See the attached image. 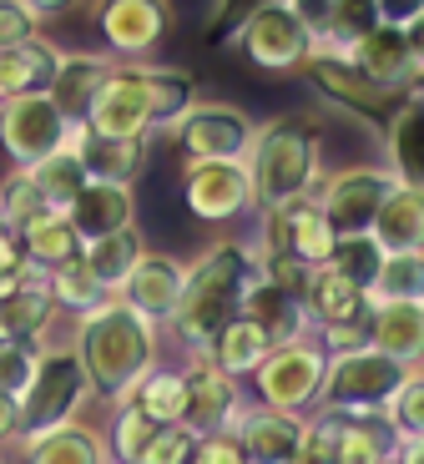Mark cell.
Masks as SVG:
<instances>
[{
    "label": "cell",
    "mask_w": 424,
    "mask_h": 464,
    "mask_svg": "<svg viewBox=\"0 0 424 464\" xmlns=\"http://www.w3.org/2000/svg\"><path fill=\"white\" fill-rule=\"evenodd\" d=\"M35 369V348L31 343H0V389L21 399V389L31 383Z\"/></svg>",
    "instance_id": "47"
},
{
    "label": "cell",
    "mask_w": 424,
    "mask_h": 464,
    "mask_svg": "<svg viewBox=\"0 0 424 464\" xmlns=\"http://www.w3.org/2000/svg\"><path fill=\"white\" fill-rule=\"evenodd\" d=\"M389 192H394L389 167H339V172L319 177L313 202H319L323 222L333 227V237H354V232H369L379 202Z\"/></svg>",
    "instance_id": "9"
},
{
    "label": "cell",
    "mask_w": 424,
    "mask_h": 464,
    "mask_svg": "<svg viewBox=\"0 0 424 464\" xmlns=\"http://www.w3.org/2000/svg\"><path fill=\"white\" fill-rule=\"evenodd\" d=\"M51 318H56V303H51L46 278L25 283L11 298H0V343H35L51 328Z\"/></svg>",
    "instance_id": "32"
},
{
    "label": "cell",
    "mask_w": 424,
    "mask_h": 464,
    "mask_svg": "<svg viewBox=\"0 0 424 464\" xmlns=\"http://www.w3.org/2000/svg\"><path fill=\"white\" fill-rule=\"evenodd\" d=\"M182 267L173 253H142L137 267H132V278L122 283V293H112V298H122L132 314H142L147 324H167L177 308V293H182Z\"/></svg>",
    "instance_id": "19"
},
{
    "label": "cell",
    "mask_w": 424,
    "mask_h": 464,
    "mask_svg": "<svg viewBox=\"0 0 424 464\" xmlns=\"http://www.w3.org/2000/svg\"><path fill=\"white\" fill-rule=\"evenodd\" d=\"M323 369H329V353H323L313 338L303 343H283L273 348L263 363H258V404L278 409V414H313L323 404Z\"/></svg>",
    "instance_id": "7"
},
{
    "label": "cell",
    "mask_w": 424,
    "mask_h": 464,
    "mask_svg": "<svg viewBox=\"0 0 424 464\" xmlns=\"http://www.w3.org/2000/svg\"><path fill=\"white\" fill-rule=\"evenodd\" d=\"M228 46H238V56L252 71H303V61L319 51V31L299 0H273L232 31Z\"/></svg>",
    "instance_id": "4"
},
{
    "label": "cell",
    "mask_w": 424,
    "mask_h": 464,
    "mask_svg": "<svg viewBox=\"0 0 424 464\" xmlns=\"http://www.w3.org/2000/svg\"><path fill=\"white\" fill-rule=\"evenodd\" d=\"M25 5H31L41 21H56V15H71V11H76L81 0H25Z\"/></svg>",
    "instance_id": "52"
},
{
    "label": "cell",
    "mask_w": 424,
    "mask_h": 464,
    "mask_svg": "<svg viewBox=\"0 0 424 464\" xmlns=\"http://www.w3.org/2000/svg\"><path fill=\"white\" fill-rule=\"evenodd\" d=\"M424 298V253H384L369 283V303H419Z\"/></svg>",
    "instance_id": "38"
},
{
    "label": "cell",
    "mask_w": 424,
    "mask_h": 464,
    "mask_svg": "<svg viewBox=\"0 0 424 464\" xmlns=\"http://www.w3.org/2000/svg\"><path fill=\"white\" fill-rule=\"evenodd\" d=\"M197 440H202V434H192L187 424H162V430L152 434V444L142 450L137 464H192Z\"/></svg>",
    "instance_id": "45"
},
{
    "label": "cell",
    "mask_w": 424,
    "mask_h": 464,
    "mask_svg": "<svg viewBox=\"0 0 424 464\" xmlns=\"http://www.w3.org/2000/svg\"><path fill=\"white\" fill-rule=\"evenodd\" d=\"M66 222L76 227L81 243H96V237H112V232L137 227V187L122 182H86L71 198Z\"/></svg>",
    "instance_id": "20"
},
{
    "label": "cell",
    "mask_w": 424,
    "mask_h": 464,
    "mask_svg": "<svg viewBox=\"0 0 424 464\" xmlns=\"http://www.w3.org/2000/svg\"><path fill=\"white\" fill-rule=\"evenodd\" d=\"M81 127L96 131V137H116V141L152 137L157 121H152V96H147V82H142V66H122L116 61Z\"/></svg>",
    "instance_id": "14"
},
{
    "label": "cell",
    "mask_w": 424,
    "mask_h": 464,
    "mask_svg": "<svg viewBox=\"0 0 424 464\" xmlns=\"http://www.w3.org/2000/svg\"><path fill=\"white\" fill-rule=\"evenodd\" d=\"M187 379V414L182 424L192 434H228L232 430V419H238L242 409V389L238 379H228L222 369H212L207 359H192V369H182Z\"/></svg>",
    "instance_id": "17"
},
{
    "label": "cell",
    "mask_w": 424,
    "mask_h": 464,
    "mask_svg": "<svg viewBox=\"0 0 424 464\" xmlns=\"http://www.w3.org/2000/svg\"><path fill=\"white\" fill-rule=\"evenodd\" d=\"M369 348L399 363H419L424 353V303H369L364 314Z\"/></svg>",
    "instance_id": "23"
},
{
    "label": "cell",
    "mask_w": 424,
    "mask_h": 464,
    "mask_svg": "<svg viewBox=\"0 0 424 464\" xmlns=\"http://www.w3.org/2000/svg\"><path fill=\"white\" fill-rule=\"evenodd\" d=\"M303 308H309V324L313 328H329V324H364L369 314V293L359 283H349L344 273H333L329 263L313 267L309 283H303Z\"/></svg>",
    "instance_id": "26"
},
{
    "label": "cell",
    "mask_w": 424,
    "mask_h": 464,
    "mask_svg": "<svg viewBox=\"0 0 424 464\" xmlns=\"http://www.w3.org/2000/svg\"><path fill=\"white\" fill-rule=\"evenodd\" d=\"M384 464H424V444H399Z\"/></svg>",
    "instance_id": "53"
},
{
    "label": "cell",
    "mask_w": 424,
    "mask_h": 464,
    "mask_svg": "<svg viewBox=\"0 0 424 464\" xmlns=\"http://www.w3.org/2000/svg\"><path fill=\"white\" fill-rule=\"evenodd\" d=\"M369 237L379 243V253H419L424 247V187H399L379 202Z\"/></svg>",
    "instance_id": "25"
},
{
    "label": "cell",
    "mask_w": 424,
    "mask_h": 464,
    "mask_svg": "<svg viewBox=\"0 0 424 464\" xmlns=\"http://www.w3.org/2000/svg\"><path fill=\"white\" fill-rule=\"evenodd\" d=\"M419 363H399L379 348H354V353H333L323 369V409L333 414H384L399 383Z\"/></svg>",
    "instance_id": "5"
},
{
    "label": "cell",
    "mask_w": 424,
    "mask_h": 464,
    "mask_svg": "<svg viewBox=\"0 0 424 464\" xmlns=\"http://www.w3.org/2000/svg\"><path fill=\"white\" fill-rule=\"evenodd\" d=\"M41 212H51L46 198L35 192L31 172H25V167H15V172L0 182V222H5V232H21L25 222H35Z\"/></svg>",
    "instance_id": "43"
},
{
    "label": "cell",
    "mask_w": 424,
    "mask_h": 464,
    "mask_svg": "<svg viewBox=\"0 0 424 464\" xmlns=\"http://www.w3.org/2000/svg\"><path fill=\"white\" fill-rule=\"evenodd\" d=\"M339 56H349L359 71H364L374 86H384V92H419V71H424V25H374L369 35H359L349 51H339Z\"/></svg>",
    "instance_id": "10"
},
{
    "label": "cell",
    "mask_w": 424,
    "mask_h": 464,
    "mask_svg": "<svg viewBox=\"0 0 424 464\" xmlns=\"http://www.w3.org/2000/svg\"><path fill=\"white\" fill-rule=\"evenodd\" d=\"M157 324H147L142 314H132L122 298H106L102 308L76 318V338H71V353H76L81 373H86V389L112 404H126L132 389L157 369Z\"/></svg>",
    "instance_id": "1"
},
{
    "label": "cell",
    "mask_w": 424,
    "mask_h": 464,
    "mask_svg": "<svg viewBox=\"0 0 424 464\" xmlns=\"http://www.w3.org/2000/svg\"><path fill=\"white\" fill-rule=\"evenodd\" d=\"M379 243L369 237V232H354V237H339L333 243V253H329V267L333 273H344L349 283H359V288L369 293V283H374V273H379Z\"/></svg>",
    "instance_id": "44"
},
{
    "label": "cell",
    "mask_w": 424,
    "mask_h": 464,
    "mask_svg": "<svg viewBox=\"0 0 424 464\" xmlns=\"http://www.w3.org/2000/svg\"><path fill=\"white\" fill-rule=\"evenodd\" d=\"M142 253H147V243H142L137 227L112 232V237H96V243H81V263H86V273L102 283L106 298H112V293H122V283L132 278V267H137Z\"/></svg>",
    "instance_id": "33"
},
{
    "label": "cell",
    "mask_w": 424,
    "mask_h": 464,
    "mask_svg": "<svg viewBox=\"0 0 424 464\" xmlns=\"http://www.w3.org/2000/svg\"><path fill=\"white\" fill-rule=\"evenodd\" d=\"M25 172H31L35 192L46 198V208H51V212H66V208H71V198H76L81 187L92 182V177H86V167H81V157H76V147H71V141H66V147H56L51 157H41L35 167H25Z\"/></svg>",
    "instance_id": "36"
},
{
    "label": "cell",
    "mask_w": 424,
    "mask_h": 464,
    "mask_svg": "<svg viewBox=\"0 0 424 464\" xmlns=\"http://www.w3.org/2000/svg\"><path fill=\"white\" fill-rule=\"evenodd\" d=\"M142 82H147V96H152V121L157 127H173L187 106H197V86L187 71H173V66H142Z\"/></svg>",
    "instance_id": "40"
},
{
    "label": "cell",
    "mask_w": 424,
    "mask_h": 464,
    "mask_svg": "<svg viewBox=\"0 0 424 464\" xmlns=\"http://www.w3.org/2000/svg\"><path fill=\"white\" fill-rule=\"evenodd\" d=\"M66 141H71V127L66 116L51 106L46 92L0 102V151L11 157V167H35L41 157H51Z\"/></svg>",
    "instance_id": "13"
},
{
    "label": "cell",
    "mask_w": 424,
    "mask_h": 464,
    "mask_svg": "<svg viewBox=\"0 0 424 464\" xmlns=\"http://www.w3.org/2000/svg\"><path fill=\"white\" fill-rule=\"evenodd\" d=\"M379 25L374 0H319L313 5V31H319V51H349L359 35Z\"/></svg>",
    "instance_id": "34"
},
{
    "label": "cell",
    "mask_w": 424,
    "mask_h": 464,
    "mask_svg": "<svg viewBox=\"0 0 424 464\" xmlns=\"http://www.w3.org/2000/svg\"><path fill=\"white\" fill-rule=\"evenodd\" d=\"M384 424L394 430L399 444H424V379L419 369L399 383V394L384 404Z\"/></svg>",
    "instance_id": "42"
},
{
    "label": "cell",
    "mask_w": 424,
    "mask_h": 464,
    "mask_svg": "<svg viewBox=\"0 0 424 464\" xmlns=\"http://www.w3.org/2000/svg\"><path fill=\"white\" fill-rule=\"evenodd\" d=\"M0 464H5V459H0Z\"/></svg>",
    "instance_id": "55"
},
{
    "label": "cell",
    "mask_w": 424,
    "mask_h": 464,
    "mask_svg": "<svg viewBox=\"0 0 424 464\" xmlns=\"http://www.w3.org/2000/svg\"><path fill=\"white\" fill-rule=\"evenodd\" d=\"M21 444V399L0 389V444Z\"/></svg>",
    "instance_id": "51"
},
{
    "label": "cell",
    "mask_w": 424,
    "mask_h": 464,
    "mask_svg": "<svg viewBox=\"0 0 424 464\" xmlns=\"http://www.w3.org/2000/svg\"><path fill=\"white\" fill-rule=\"evenodd\" d=\"M182 162H242L252 147V121L238 106H187L173 127Z\"/></svg>",
    "instance_id": "12"
},
{
    "label": "cell",
    "mask_w": 424,
    "mask_h": 464,
    "mask_svg": "<svg viewBox=\"0 0 424 464\" xmlns=\"http://www.w3.org/2000/svg\"><path fill=\"white\" fill-rule=\"evenodd\" d=\"M258 243L288 247V253L313 273V267L329 263V253H333L339 237H333V227L323 222L319 202L303 198V202H288V208H278V212H263V237H258Z\"/></svg>",
    "instance_id": "16"
},
{
    "label": "cell",
    "mask_w": 424,
    "mask_h": 464,
    "mask_svg": "<svg viewBox=\"0 0 424 464\" xmlns=\"http://www.w3.org/2000/svg\"><path fill=\"white\" fill-rule=\"evenodd\" d=\"M46 288H51V303H56V308H66V314H76V318L106 303L102 283L86 273V263H81V257H71V263L51 267V273H46Z\"/></svg>",
    "instance_id": "41"
},
{
    "label": "cell",
    "mask_w": 424,
    "mask_h": 464,
    "mask_svg": "<svg viewBox=\"0 0 424 464\" xmlns=\"http://www.w3.org/2000/svg\"><path fill=\"white\" fill-rule=\"evenodd\" d=\"M252 278H258L252 247L232 243V237L202 247L182 267V293H177V308L167 318V328L192 348V359H202L207 343L218 338V328L242 314V293L252 288Z\"/></svg>",
    "instance_id": "2"
},
{
    "label": "cell",
    "mask_w": 424,
    "mask_h": 464,
    "mask_svg": "<svg viewBox=\"0 0 424 464\" xmlns=\"http://www.w3.org/2000/svg\"><path fill=\"white\" fill-rule=\"evenodd\" d=\"M15 243H21L25 263H31L35 273H51V267L81 257V237L66 222V212H41L35 222H25V227L15 232Z\"/></svg>",
    "instance_id": "31"
},
{
    "label": "cell",
    "mask_w": 424,
    "mask_h": 464,
    "mask_svg": "<svg viewBox=\"0 0 424 464\" xmlns=\"http://www.w3.org/2000/svg\"><path fill=\"white\" fill-rule=\"evenodd\" d=\"M303 76H309V86L323 96V102H333V106H344V111L364 116L369 127H384V121L394 116V106L409 96V92L399 96V92L374 86L364 71H359L349 56H339V51H313V56L303 61Z\"/></svg>",
    "instance_id": "11"
},
{
    "label": "cell",
    "mask_w": 424,
    "mask_h": 464,
    "mask_svg": "<svg viewBox=\"0 0 424 464\" xmlns=\"http://www.w3.org/2000/svg\"><path fill=\"white\" fill-rule=\"evenodd\" d=\"M92 21H96V35H102L106 56L122 61V66H142L167 41L173 5L167 0H96Z\"/></svg>",
    "instance_id": "8"
},
{
    "label": "cell",
    "mask_w": 424,
    "mask_h": 464,
    "mask_svg": "<svg viewBox=\"0 0 424 464\" xmlns=\"http://www.w3.org/2000/svg\"><path fill=\"white\" fill-rule=\"evenodd\" d=\"M242 167H248L252 212H278L288 202L313 198V187L323 177V141L309 116H278V121L252 131Z\"/></svg>",
    "instance_id": "3"
},
{
    "label": "cell",
    "mask_w": 424,
    "mask_h": 464,
    "mask_svg": "<svg viewBox=\"0 0 424 464\" xmlns=\"http://www.w3.org/2000/svg\"><path fill=\"white\" fill-rule=\"evenodd\" d=\"M162 424H152L147 414H142L132 399L126 404H116V414H112V424L102 430V444H106V459L112 464H137L142 459V450L152 444V434H157Z\"/></svg>",
    "instance_id": "39"
},
{
    "label": "cell",
    "mask_w": 424,
    "mask_h": 464,
    "mask_svg": "<svg viewBox=\"0 0 424 464\" xmlns=\"http://www.w3.org/2000/svg\"><path fill=\"white\" fill-rule=\"evenodd\" d=\"M192 464H242V454L232 444V434H207V440H197Z\"/></svg>",
    "instance_id": "50"
},
{
    "label": "cell",
    "mask_w": 424,
    "mask_h": 464,
    "mask_svg": "<svg viewBox=\"0 0 424 464\" xmlns=\"http://www.w3.org/2000/svg\"><path fill=\"white\" fill-rule=\"evenodd\" d=\"M21 464H112L106 459L102 430L86 424H61V430L21 440Z\"/></svg>",
    "instance_id": "28"
},
{
    "label": "cell",
    "mask_w": 424,
    "mask_h": 464,
    "mask_svg": "<svg viewBox=\"0 0 424 464\" xmlns=\"http://www.w3.org/2000/svg\"><path fill=\"white\" fill-rule=\"evenodd\" d=\"M71 147H76L81 167L92 182H122L132 187L142 172H147V137L142 141H116V137H96V131L76 127L71 131Z\"/></svg>",
    "instance_id": "24"
},
{
    "label": "cell",
    "mask_w": 424,
    "mask_h": 464,
    "mask_svg": "<svg viewBox=\"0 0 424 464\" xmlns=\"http://www.w3.org/2000/svg\"><path fill=\"white\" fill-rule=\"evenodd\" d=\"M56 66H61V51L51 46V41H25V46L0 51V102L46 92Z\"/></svg>",
    "instance_id": "30"
},
{
    "label": "cell",
    "mask_w": 424,
    "mask_h": 464,
    "mask_svg": "<svg viewBox=\"0 0 424 464\" xmlns=\"http://www.w3.org/2000/svg\"><path fill=\"white\" fill-rule=\"evenodd\" d=\"M132 404H137L152 424H182V414H187V379H182V369H152L147 379L132 389Z\"/></svg>",
    "instance_id": "37"
},
{
    "label": "cell",
    "mask_w": 424,
    "mask_h": 464,
    "mask_svg": "<svg viewBox=\"0 0 424 464\" xmlns=\"http://www.w3.org/2000/svg\"><path fill=\"white\" fill-rule=\"evenodd\" d=\"M228 434H232V444H238L242 464H293L303 419L278 414V409H263V404H242Z\"/></svg>",
    "instance_id": "18"
},
{
    "label": "cell",
    "mask_w": 424,
    "mask_h": 464,
    "mask_svg": "<svg viewBox=\"0 0 424 464\" xmlns=\"http://www.w3.org/2000/svg\"><path fill=\"white\" fill-rule=\"evenodd\" d=\"M379 5V25H424V0H374Z\"/></svg>",
    "instance_id": "49"
},
{
    "label": "cell",
    "mask_w": 424,
    "mask_h": 464,
    "mask_svg": "<svg viewBox=\"0 0 424 464\" xmlns=\"http://www.w3.org/2000/svg\"><path fill=\"white\" fill-rule=\"evenodd\" d=\"M242 318H252V324L263 328V338L273 348L283 343H303L309 338V308H303V298H293V293L273 288V283L252 278V288L242 293Z\"/></svg>",
    "instance_id": "22"
},
{
    "label": "cell",
    "mask_w": 424,
    "mask_h": 464,
    "mask_svg": "<svg viewBox=\"0 0 424 464\" xmlns=\"http://www.w3.org/2000/svg\"><path fill=\"white\" fill-rule=\"evenodd\" d=\"M394 450H399V440L384 424V414H344L339 444H333V464H384Z\"/></svg>",
    "instance_id": "35"
},
{
    "label": "cell",
    "mask_w": 424,
    "mask_h": 464,
    "mask_svg": "<svg viewBox=\"0 0 424 464\" xmlns=\"http://www.w3.org/2000/svg\"><path fill=\"white\" fill-rule=\"evenodd\" d=\"M112 66H116L112 56H92V51H71V56H61V66H56V76H51L46 96H51V106L66 116L71 131L86 121V111H92L102 82L112 76Z\"/></svg>",
    "instance_id": "21"
},
{
    "label": "cell",
    "mask_w": 424,
    "mask_h": 464,
    "mask_svg": "<svg viewBox=\"0 0 424 464\" xmlns=\"http://www.w3.org/2000/svg\"><path fill=\"white\" fill-rule=\"evenodd\" d=\"M182 202L197 222H238L252 212L248 167L242 162H182Z\"/></svg>",
    "instance_id": "15"
},
{
    "label": "cell",
    "mask_w": 424,
    "mask_h": 464,
    "mask_svg": "<svg viewBox=\"0 0 424 464\" xmlns=\"http://www.w3.org/2000/svg\"><path fill=\"white\" fill-rule=\"evenodd\" d=\"M419 131H424V96L409 92L399 106H394V116L384 121V151H389V177L399 187H424V147H419Z\"/></svg>",
    "instance_id": "27"
},
{
    "label": "cell",
    "mask_w": 424,
    "mask_h": 464,
    "mask_svg": "<svg viewBox=\"0 0 424 464\" xmlns=\"http://www.w3.org/2000/svg\"><path fill=\"white\" fill-rule=\"evenodd\" d=\"M273 353V343L263 338V328L252 324V318H232V324L218 328V338L207 343L202 359L212 363V369H222L228 379H248V373H258V363Z\"/></svg>",
    "instance_id": "29"
},
{
    "label": "cell",
    "mask_w": 424,
    "mask_h": 464,
    "mask_svg": "<svg viewBox=\"0 0 424 464\" xmlns=\"http://www.w3.org/2000/svg\"><path fill=\"white\" fill-rule=\"evenodd\" d=\"M41 15L25 5V0H0V51L25 46V41H41Z\"/></svg>",
    "instance_id": "46"
},
{
    "label": "cell",
    "mask_w": 424,
    "mask_h": 464,
    "mask_svg": "<svg viewBox=\"0 0 424 464\" xmlns=\"http://www.w3.org/2000/svg\"><path fill=\"white\" fill-rule=\"evenodd\" d=\"M86 399H92V389H86V373H81L76 353L71 348H35L31 383L21 389V440L61 430V424H76Z\"/></svg>",
    "instance_id": "6"
},
{
    "label": "cell",
    "mask_w": 424,
    "mask_h": 464,
    "mask_svg": "<svg viewBox=\"0 0 424 464\" xmlns=\"http://www.w3.org/2000/svg\"><path fill=\"white\" fill-rule=\"evenodd\" d=\"M0 227H5V222H0Z\"/></svg>",
    "instance_id": "54"
},
{
    "label": "cell",
    "mask_w": 424,
    "mask_h": 464,
    "mask_svg": "<svg viewBox=\"0 0 424 464\" xmlns=\"http://www.w3.org/2000/svg\"><path fill=\"white\" fill-rule=\"evenodd\" d=\"M258 5H273V0H218V5H212V21H207V41H232V31H238Z\"/></svg>",
    "instance_id": "48"
}]
</instances>
